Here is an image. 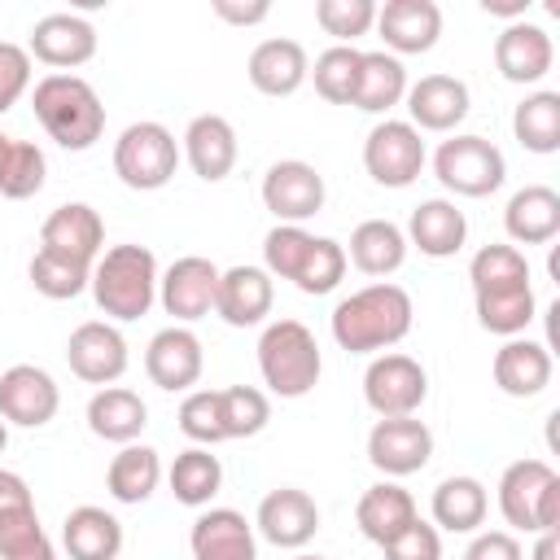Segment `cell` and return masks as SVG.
Returning a JSON list of instances; mask_svg holds the SVG:
<instances>
[{
  "label": "cell",
  "instance_id": "cell-39",
  "mask_svg": "<svg viewBox=\"0 0 560 560\" xmlns=\"http://www.w3.org/2000/svg\"><path fill=\"white\" fill-rule=\"evenodd\" d=\"M44 175H48L44 149L31 144V140H13L9 136V144L0 153V197L26 201V197H35L44 188Z\"/></svg>",
  "mask_w": 560,
  "mask_h": 560
},
{
  "label": "cell",
  "instance_id": "cell-17",
  "mask_svg": "<svg viewBox=\"0 0 560 560\" xmlns=\"http://www.w3.org/2000/svg\"><path fill=\"white\" fill-rule=\"evenodd\" d=\"M254 525H258V534H262L271 547L298 551V547H306V542L315 538V529H319V508H315V499H311L306 490L280 486V490L262 494Z\"/></svg>",
  "mask_w": 560,
  "mask_h": 560
},
{
  "label": "cell",
  "instance_id": "cell-24",
  "mask_svg": "<svg viewBox=\"0 0 560 560\" xmlns=\"http://www.w3.org/2000/svg\"><path fill=\"white\" fill-rule=\"evenodd\" d=\"M236 153H241V144H236V131H232V122L223 114H197L188 122V131H184V158H188V166H192L197 179H206V184L228 179L232 166H236Z\"/></svg>",
  "mask_w": 560,
  "mask_h": 560
},
{
  "label": "cell",
  "instance_id": "cell-12",
  "mask_svg": "<svg viewBox=\"0 0 560 560\" xmlns=\"http://www.w3.org/2000/svg\"><path fill=\"white\" fill-rule=\"evenodd\" d=\"M214 289H219V267L201 254L175 258L162 276H158V302L166 315H175V324H192L201 315L214 311Z\"/></svg>",
  "mask_w": 560,
  "mask_h": 560
},
{
  "label": "cell",
  "instance_id": "cell-23",
  "mask_svg": "<svg viewBox=\"0 0 560 560\" xmlns=\"http://www.w3.org/2000/svg\"><path fill=\"white\" fill-rule=\"evenodd\" d=\"M245 74L262 96H293L311 74V57L298 39L276 35V39L254 44V52L245 61Z\"/></svg>",
  "mask_w": 560,
  "mask_h": 560
},
{
  "label": "cell",
  "instance_id": "cell-56",
  "mask_svg": "<svg viewBox=\"0 0 560 560\" xmlns=\"http://www.w3.org/2000/svg\"><path fill=\"white\" fill-rule=\"evenodd\" d=\"M4 446H9V424L0 420V451H4Z\"/></svg>",
  "mask_w": 560,
  "mask_h": 560
},
{
  "label": "cell",
  "instance_id": "cell-20",
  "mask_svg": "<svg viewBox=\"0 0 560 560\" xmlns=\"http://www.w3.org/2000/svg\"><path fill=\"white\" fill-rule=\"evenodd\" d=\"M101 245H105V223L88 201L57 206L39 228V249L74 258V262H88V267L101 258Z\"/></svg>",
  "mask_w": 560,
  "mask_h": 560
},
{
  "label": "cell",
  "instance_id": "cell-13",
  "mask_svg": "<svg viewBox=\"0 0 560 560\" xmlns=\"http://www.w3.org/2000/svg\"><path fill=\"white\" fill-rule=\"evenodd\" d=\"M57 407H61V389L44 368L13 363L9 372H0V420L4 424L39 429L57 416Z\"/></svg>",
  "mask_w": 560,
  "mask_h": 560
},
{
  "label": "cell",
  "instance_id": "cell-22",
  "mask_svg": "<svg viewBox=\"0 0 560 560\" xmlns=\"http://www.w3.org/2000/svg\"><path fill=\"white\" fill-rule=\"evenodd\" d=\"M556 61V48H551V35L538 26V22H508L494 39V70L508 79V83H538Z\"/></svg>",
  "mask_w": 560,
  "mask_h": 560
},
{
  "label": "cell",
  "instance_id": "cell-48",
  "mask_svg": "<svg viewBox=\"0 0 560 560\" xmlns=\"http://www.w3.org/2000/svg\"><path fill=\"white\" fill-rule=\"evenodd\" d=\"M385 560H442V534H438V525H429V521H411L398 538H389L385 547Z\"/></svg>",
  "mask_w": 560,
  "mask_h": 560
},
{
  "label": "cell",
  "instance_id": "cell-37",
  "mask_svg": "<svg viewBox=\"0 0 560 560\" xmlns=\"http://www.w3.org/2000/svg\"><path fill=\"white\" fill-rule=\"evenodd\" d=\"M166 481L184 508H206L223 486V464H219V455H210V446H188L175 455Z\"/></svg>",
  "mask_w": 560,
  "mask_h": 560
},
{
  "label": "cell",
  "instance_id": "cell-6",
  "mask_svg": "<svg viewBox=\"0 0 560 560\" xmlns=\"http://www.w3.org/2000/svg\"><path fill=\"white\" fill-rule=\"evenodd\" d=\"M175 166H179V144H175L171 127H162L153 118L122 127V136L114 140V175L136 192L166 188Z\"/></svg>",
  "mask_w": 560,
  "mask_h": 560
},
{
  "label": "cell",
  "instance_id": "cell-25",
  "mask_svg": "<svg viewBox=\"0 0 560 560\" xmlns=\"http://www.w3.org/2000/svg\"><path fill=\"white\" fill-rule=\"evenodd\" d=\"M192 560H258L254 525L236 508H210L192 521L188 534Z\"/></svg>",
  "mask_w": 560,
  "mask_h": 560
},
{
  "label": "cell",
  "instance_id": "cell-21",
  "mask_svg": "<svg viewBox=\"0 0 560 560\" xmlns=\"http://www.w3.org/2000/svg\"><path fill=\"white\" fill-rule=\"evenodd\" d=\"M376 35L398 52H429L442 35V9L433 0H385L376 4Z\"/></svg>",
  "mask_w": 560,
  "mask_h": 560
},
{
  "label": "cell",
  "instance_id": "cell-28",
  "mask_svg": "<svg viewBox=\"0 0 560 560\" xmlns=\"http://www.w3.org/2000/svg\"><path fill=\"white\" fill-rule=\"evenodd\" d=\"M61 547L70 551V560H118L122 521L96 503H79L61 521Z\"/></svg>",
  "mask_w": 560,
  "mask_h": 560
},
{
  "label": "cell",
  "instance_id": "cell-47",
  "mask_svg": "<svg viewBox=\"0 0 560 560\" xmlns=\"http://www.w3.org/2000/svg\"><path fill=\"white\" fill-rule=\"evenodd\" d=\"M315 22L337 44H350L354 35H368L376 26V4L372 0H319L315 4Z\"/></svg>",
  "mask_w": 560,
  "mask_h": 560
},
{
  "label": "cell",
  "instance_id": "cell-51",
  "mask_svg": "<svg viewBox=\"0 0 560 560\" xmlns=\"http://www.w3.org/2000/svg\"><path fill=\"white\" fill-rule=\"evenodd\" d=\"M214 13L223 18V22H232V26H258L267 13H271V4L267 0H254V4H236V0H214Z\"/></svg>",
  "mask_w": 560,
  "mask_h": 560
},
{
  "label": "cell",
  "instance_id": "cell-58",
  "mask_svg": "<svg viewBox=\"0 0 560 560\" xmlns=\"http://www.w3.org/2000/svg\"><path fill=\"white\" fill-rule=\"evenodd\" d=\"M4 144H9V136H4V131H0V153H4Z\"/></svg>",
  "mask_w": 560,
  "mask_h": 560
},
{
  "label": "cell",
  "instance_id": "cell-2",
  "mask_svg": "<svg viewBox=\"0 0 560 560\" xmlns=\"http://www.w3.org/2000/svg\"><path fill=\"white\" fill-rule=\"evenodd\" d=\"M31 109L48 140H57L70 153H83L105 136V105L96 88L79 74H44L31 92Z\"/></svg>",
  "mask_w": 560,
  "mask_h": 560
},
{
  "label": "cell",
  "instance_id": "cell-18",
  "mask_svg": "<svg viewBox=\"0 0 560 560\" xmlns=\"http://www.w3.org/2000/svg\"><path fill=\"white\" fill-rule=\"evenodd\" d=\"M271 302H276V284L262 267H228L219 271V289H214V315L232 328H254L271 315Z\"/></svg>",
  "mask_w": 560,
  "mask_h": 560
},
{
  "label": "cell",
  "instance_id": "cell-38",
  "mask_svg": "<svg viewBox=\"0 0 560 560\" xmlns=\"http://www.w3.org/2000/svg\"><path fill=\"white\" fill-rule=\"evenodd\" d=\"M512 131L521 149L529 153H556L560 149V92H529L512 109Z\"/></svg>",
  "mask_w": 560,
  "mask_h": 560
},
{
  "label": "cell",
  "instance_id": "cell-5",
  "mask_svg": "<svg viewBox=\"0 0 560 560\" xmlns=\"http://www.w3.org/2000/svg\"><path fill=\"white\" fill-rule=\"evenodd\" d=\"M499 512L512 529H560V472L547 459H516L499 477Z\"/></svg>",
  "mask_w": 560,
  "mask_h": 560
},
{
  "label": "cell",
  "instance_id": "cell-42",
  "mask_svg": "<svg viewBox=\"0 0 560 560\" xmlns=\"http://www.w3.org/2000/svg\"><path fill=\"white\" fill-rule=\"evenodd\" d=\"M468 280H472V293H486V289H508V284H529V262L516 245H481L468 262Z\"/></svg>",
  "mask_w": 560,
  "mask_h": 560
},
{
  "label": "cell",
  "instance_id": "cell-4",
  "mask_svg": "<svg viewBox=\"0 0 560 560\" xmlns=\"http://www.w3.org/2000/svg\"><path fill=\"white\" fill-rule=\"evenodd\" d=\"M258 372L276 398H302L319 385L324 354L302 319H276L258 337Z\"/></svg>",
  "mask_w": 560,
  "mask_h": 560
},
{
  "label": "cell",
  "instance_id": "cell-8",
  "mask_svg": "<svg viewBox=\"0 0 560 560\" xmlns=\"http://www.w3.org/2000/svg\"><path fill=\"white\" fill-rule=\"evenodd\" d=\"M363 398L368 407L381 416V420H394V416H416L420 402L429 398V376L424 368L411 359V354H376L363 372Z\"/></svg>",
  "mask_w": 560,
  "mask_h": 560
},
{
  "label": "cell",
  "instance_id": "cell-30",
  "mask_svg": "<svg viewBox=\"0 0 560 560\" xmlns=\"http://www.w3.org/2000/svg\"><path fill=\"white\" fill-rule=\"evenodd\" d=\"M354 521H359V534L376 547H385L389 538H398L411 521H416V499L398 486V481H376L359 494L354 503Z\"/></svg>",
  "mask_w": 560,
  "mask_h": 560
},
{
  "label": "cell",
  "instance_id": "cell-34",
  "mask_svg": "<svg viewBox=\"0 0 560 560\" xmlns=\"http://www.w3.org/2000/svg\"><path fill=\"white\" fill-rule=\"evenodd\" d=\"M486 508H490V494L477 477H446V481H438V490L429 499L433 525L451 529V534H472L486 521Z\"/></svg>",
  "mask_w": 560,
  "mask_h": 560
},
{
  "label": "cell",
  "instance_id": "cell-40",
  "mask_svg": "<svg viewBox=\"0 0 560 560\" xmlns=\"http://www.w3.org/2000/svg\"><path fill=\"white\" fill-rule=\"evenodd\" d=\"M359 61H363V52L354 44H332V48H324L315 57V66H311L306 79H315V92L328 105H350L354 83H359Z\"/></svg>",
  "mask_w": 560,
  "mask_h": 560
},
{
  "label": "cell",
  "instance_id": "cell-43",
  "mask_svg": "<svg viewBox=\"0 0 560 560\" xmlns=\"http://www.w3.org/2000/svg\"><path fill=\"white\" fill-rule=\"evenodd\" d=\"M219 411H223V433H228V442H232V438H254V433H262L267 420H271V402H267V394L254 389V385H228V389H219Z\"/></svg>",
  "mask_w": 560,
  "mask_h": 560
},
{
  "label": "cell",
  "instance_id": "cell-52",
  "mask_svg": "<svg viewBox=\"0 0 560 560\" xmlns=\"http://www.w3.org/2000/svg\"><path fill=\"white\" fill-rule=\"evenodd\" d=\"M26 503H35V499H31V486H26L18 472L0 468V512H9V508H26Z\"/></svg>",
  "mask_w": 560,
  "mask_h": 560
},
{
  "label": "cell",
  "instance_id": "cell-19",
  "mask_svg": "<svg viewBox=\"0 0 560 560\" xmlns=\"http://www.w3.org/2000/svg\"><path fill=\"white\" fill-rule=\"evenodd\" d=\"M407 122L416 131H455L468 118V83L455 74H424L407 83Z\"/></svg>",
  "mask_w": 560,
  "mask_h": 560
},
{
  "label": "cell",
  "instance_id": "cell-57",
  "mask_svg": "<svg viewBox=\"0 0 560 560\" xmlns=\"http://www.w3.org/2000/svg\"><path fill=\"white\" fill-rule=\"evenodd\" d=\"M293 560H324V556H311V551H298Z\"/></svg>",
  "mask_w": 560,
  "mask_h": 560
},
{
  "label": "cell",
  "instance_id": "cell-7",
  "mask_svg": "<svg viewBox=\"0 0 560 560\" xmlns=\"http://www.w3.org/2000/svg\"><path fill=\"white\" fill-rule=\"evenodd\" d=\"M433 175L455 197H490V192H499L508 162H503L499 144H490L486 136H451L433 153Z\"/></svg>",
  "mask_w": 560,
  "mask_h": 560
},
{
  "label": "cell",
  "instance_id": "cell-36",
  "mask_svg": "<svg viewBox=\"0 0 560 560\" xmlns=\"http://www.w3.org/2000/svg\"><path fill=\"white\" fill-rule=\"evenodd\" d=\"M472 302H477V324L494 337H521L534 324V311H538L529 284L486 289V293H472Z\"/></svg>",
  "mask_w": 560,
  "mask_h": 560
},
{
  "label": "cell",
  "instance_id": "cell-14",
  "mask_svg": "<svg viewBox=\"0 0 560 560\" xmlns=\"http://www.w3.org/2000/svg\"><path fill=\"white\" fill-rule=\"evenodd\" d=\"M66 363L88 385H114L127 372V341L109 319H88L66 341Z\"/></svg>",
  "mask_w": 560,
  "mask_h": 560
},
{
  "label": "cell",
  "instance_id": "cell-46",
  "mask_svg": "<svg viewBox=\"0 0 560 560\" xmlns=\"http://www.w3.org/2000/svg\"><path fill=\"white\" fill-rule=\"evenodd\" d=\"M179 429L184 438H192L197 446H219L228 442L223 433V411H219V389H192L179 402Z\"/></svg>",
  "mask_w": 560,
  "mask_h": 560
},
{
  "label": "cell",
  "instance_id": "cell-32",
  "mask_svg": "<svg viewBox=\"0 0 560 560\" xmlns=\"http://www.w3.org/2000/svg\"><path fill=\"white\" fill-rule=\"evenodd\" d=\"M346 262H354L363 276H394L407 262V236L389 219H363L350 232Z\"/></svg>",
  "mask_w": 560,
  "mask_h": 560
},
{
  "label": "cell",
  "instance_id": "cell-26",
  "mask_svg": "<svg viewBox=\"0 0 560 560\" xmlns=\"http://www.w3.org/2000/svg\"><path fill=\"white\" fill-rule=\"evenodd\" d=\"M490 372L508 398H534L551 385V350L542 341H529V337H508L494 350Z\"/></svg>",
  "mask_w": 560,
  "mask_h": 560
},
{
  "label": "cell",
  "instance_id": "cell-44",
  "mask_svg": "<svg viewBox=\"0 0 560 560\" xmlns=\"http://www.w3.org/2000/svg\"><path fill=\"white\" fill-rule=\"evenodd\" d=\"M311 232L298 228V223H276L267 236H262V271L267 276H280V280H298L306 254H311Z\"/></svg>",
  "mask_w": 560,
  "mask_h": 560
},
{
  "label": "cell",
  "instance_id": "cell-11",
  "mask_svg": "<svg viewBox=\"0 0 560 560\" xmlns=\"http://www.w3.org/2000/svg\"><path fill=\"white\" fill-rule=\"evenodd\" d=\"M433 459V433L416 416L376 420L368 433V464L385 477H411Z\"/></svg>",
  "mask_w": 560,
  "mask_h": 560
},
{
  "label": "cell",
  "instance_id": "cell-15",
  "mask_svg": "<svg viewBox=\"0 0 560 560\" xmlns=\"http://www.w3.org/2000/svg\"><path fill=\"white\" fill-rule=\"evenodd\" d=\"M26 52L44 66H52L57 74L83 66L96 57V26L79 13H44L35 26H31V44Z\"/></svg>",
  "mask_w": 560,
  "mask_h": 560
},
{
  "label": "cell",
  "instance_id": "cell-35",
  "mask_svg": "<svg viewBox=\"0 0 560 560\" xmlns=\"http://www.w3.org/2000/svg\"><path fill=\"white\" fill-rule=\"evenodd\" d=\"M162 481V455L144 442H127L109 468H105V490L118 499V503H144Z\"/></svg>",
  "mask_w": 560,
  "mask_h": 560
},
{
  "label": "cell",
  "instance_id": "cell-1",
  "mask_svg": "<svg viewBox=\"0 0 560 560\" xmlns=\"http://www.w3.org/2000/svg\"><path fill=\"white\" fill-rule=\"evenodd\" d=\"M411 293L402 284L376 280L368 289H354L350 298H341L332 306V341L350 354H372V350H389L411 332Z\"/></svg>",
  "mask_w": 560,
  "mask_h": 560
},
{
  "label": "cell",
  "instance_id": "cell-29",
  "mask_svg": "<svg viewBox=\"0 0 560 560\" xmlns=\"http://www.w3.org/2000/svg\"><path fill=\"white\" fill-rule=\"evenodd\" d=\"M503 228L516 245H547L560 232V192L547 184H525L508 197Z\"/></svg>",
  "mask_w": 560,
  "mask_h": 560
},
{
  "label": "cell",
  "instance_id": "cell-10",
  "mask_svg": "<svg viewBox=\"0 0 560 560\" xmlns=\"http://www.w3.org/2000/svg\"><path fill=\"white\" fill-rule=\"evenodd\" d=\"M262 206L276 214V223L302 228L311 214L324 210V175L302 158L271 162L262 175Z\"/></svg>",
  "mask_w": 560,
  "mask_h": 560
},
{
  "label": "cell",
  "instance_id": "cell-33",
  "mask_svg": "<svg viewBox=\"0 0 560 560\" xmlns=\"http://www.w3.org/2000/svg\"><path fill=\"white\" fill-rule=\"evenodd\" d=\"M407 96V70L394 52H363L359 61V83H354V96L350 105L363 109V114H389L398 101Z\"/></svg>",
  "mask_w": 560,
  "mask_h": 560
},
{
  "label": "cell",
  "instance_id": "cell-16",
  "mask_svg": "<svg viewBox=\"0 0 560 560\" xmlns=\"http://www.w3.org/2000/svg\"><path fill=\"white\" fill-rule=\"evenodd\" d=\"M201 363H206L201 337L192 328H184V324H171V328L153 332V341L144 350V372L166 394H184L188 385H197L201 381Z\"/></svg>",
  "mask_w": 560,
  "mask_h": 560
},
{
  "label": "cell",
  "instance_id": "cell-9",
  "mask_svg": "<svg viewBox=\"0 0 560 560\" xmlns=\"http://www.w3.org/2000/svg\"><path fill=\"white\" fill-rule=\"evenodd\" d=\"M363 171L381 184V188H407L416 184V175L424 171V140L411 122L402 118H385L368 131L363 140Z\"/></svg>",
  "mask_w": 560,
  "mask_h": 560
},
{
  "label": "cell",
  "instance_id": "cell-49",
  "mask_svg": "<svg viewBox=\"0 0 560 560\" xmlns=\"http://www.w3.org/2000/svg\"><path fill=\"white\" fill-rule=\"evenodd\" d=\"M31 88V52L22 44L0 39V114H9Z\"/></svg>",
  "mask_w": 560,
  "mask_h": 560
},
{
  "label": "cell",
  "instance_id": "cell-27",
  "mask_svg": "<svg viewBox=\"0 0 560 560\" xmlns=\"http://www.w3.org/2000/svg\"><path fill=\"white\" fill-rule=\"evenodd\" d=\"M402 236H407V245H416L424 258H451V254H459L464 241H468V219H464V210H459L455 201L429 197V201H420V206L411 210Z\"/></svg>",
  "mask_w": 560,
  "mask_h": 560
},
{
  "label": "cell",
  "instance_id": "cell-41",
  "mask_svg": "<svg viewBox=\"0 0 560 560\" xmlns=\"http://www.w3.org/2000/svg\"><path fill=\"white\" fill-rule=\"evenodd\" d=\"M26 276H31V284H35V293H44V298H52V302L79 298V293L92 284V267H88V262H74V258L48 254V249H35Z\"/></svg>",
  "mask_w": 560,
  "mask_h": 560
},
{
  "label": "cell",
  "instance_id": "cell-31",
  "mask_svg": "<svg viewBox=\"0 0 560 560\" xmlns=\"http://www.w3.org/2000/svg\"><path fill=\"white\" fill-rule=\"evenodd\" d=\"M144 424H149V407H144V398H140L136 389H127V385H105V389H96L92 402H88V429H92L101 442L127 446V442H136V438L144 433Z\"/></svg>",
  "mask_w": 560,
  "mask_h": 560
},
{
  "label": "cell",
  "instance_id": "cell-54",
  "mask_svg": "<svg viewBox=\"0 0 560 560\" xmlns=\"http://www.w3.org/2000/svg\"><path fill=\"white\" fill-rule=\"evenodd\" d=\"M481 9H486V13H494V18L521 22V18H525V9H529V0H481Z\"/></svg>",
  "mask_w": 560,
  "mask_h": 560
},
{
  "label": "cell",
  "instance_id": "cell-53",
  "mask_svg": "<svg viewBox=\"0 0 560 560\" xmlns=\"http://www.w3.org/2000/svg\"><path fill=\"white\" fill-rule=\"evenodd\" d=\"M0 560H57V551H52L48 534H35V538H26V542L9 547V551H4Z\"/></svg>",
  "mask_w": 560,
  "mask_h": 560
},
{
  "label": "cell",
  "instance_id": "cell-45",
  "mask_svg": "<svg viewBox=\"0 0 560 560\" xmlns=\"http://www.w3.org/2000/svg\"><path fill=\"white\" fill-rule=\"evenodd\" d=\"M341 276H346V245H337L332 236H315L311 241V254H306V262H302V271H298L293 284L302 293L319 298V293H332L341 284Z\"/></svg>",
  "mask_w": 560,
  "mask_h": 560
},
{
  "label": "cell",
  "instance_id": "cell-55",
  "mask_svg": "<svg viewBox=\"0 0 560 560\" xmlns=\"http://www.w3.org/2000/svg\"><path fill=\"white\" fill-rule=\"evenodd\" d=\"M529 560H560V534H556V529H542Z\"/></svg>",
  "mask_w": 560,
  "mask_h": 560
},
{
  "label": "cell",
  "instance_id": "cell-3",
  "mask_svg": "<svg viewBox=\"0 0 560 560\" xmlns=\"http://www.w3.org/2000/svg\"><path fill=\"white\" fill-rule=\"evenodd\" d=\"M92 298L105 319L131 324L158 302V258L149 245H114L92 262Z\"/></svg>",
  "mask_w": 560,
  "mask_h": 560
},
{
  "label": "cell",
  "instance_id": "cell-50",
  "mask_svg": "<svg viewBox=\"0 0 560 560\" xmlns=\"http://www.w3.org/2000/svg\"><path fill=\"white\" fill-rule=\"evenodd\" d=\"M464 560H525V551L508 529H486L464 547Z\"/></svg>",
  "mask_w": 560,
  "mask_h": 560
}]
</instances>
